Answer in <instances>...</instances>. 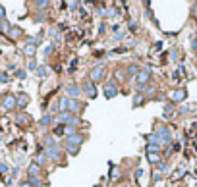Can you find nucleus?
Returning a JSON list of instances; mask_svg holds the SVG:
<instances>
[{
    "label": "nucleus",
    "instance_id": "f257e3e1",
    "mask_svg": "<svg viewBox=\"0 0 197 187\" xmlns=\"http://www.w3.org/2000/svg\"><path fill=\"white\" fill-rule=\"evenodd\" d=\"M83 141H85V135L83 133H72V135H68L64 139V149L70 152V155H77L79 147L83 145Z\"/></svg>",
    "mask_w": 197,
    "mask_h": 187
},
{
    "label": "nucleus",
    "instance_id": "f03ea898",
    "mask_svg": "<svg viewBox=\"0 0 197 187\" xmlns=\"http://www.w3.org/2000/svg\"><path fill=\"white\" fill-rule=\"evenodd\" d=\"M104 77H106V66H95L89 71V81H93V83L104 81Z\"/></svg>",
    "mask_w": 197,
    "mask_h": 187
},
{
    "label": "nucleus",
    "instance_id": "7ed1b4c3",
    "mask_svg": "<svg viewBox=\"0 0 197 187\" xmlns=\"http://www.w3.org/2000/svg\"><path fill=\"white\" fill-rule=\"evenodd\" d=\"M118 83H116L114 79H110V81H106L104 83V96L106 98H114L116 95H118Z\"/></svg>",
    "mask_w": 197,
    "mask_h": 187
},
{
    "label": "nucleus",
    "instance_id": "20e7f679",
    "mask_svg": "<svg viewBox=\"0 0 197 187\" xmlns=\"http://www.w3.org/2000/svg\"><path fill=\"white\" fill-rule=\"evenodd\" d=\"M81 110H83V104L79 102V98H68V112L77 116Z\"/></svg>",
    "mask_w": 197,
    "mask_h": 187
},
{
    "label": "nucleus",
    "instance_id": "39448f33",
    "mask_svg": "<svg viewBox=\"0 0 197 187\" xmlns=\"http://www.w3.org/2000/svg\"><path fill=\"white\" fill-rule=\"evenodd\" d=\"M135 81H137V89H143V85H147L149 81H151V71L145 68V70H141V71H139L137 73V77H135Z\"/></svg>",
    "mask_w": 197,
    "mask_h": 187
},
{
    "label": "nucleus",
    "instance_id": "423d86ee",
    "mask_svg": "<svg viewBox=\"0 0 197 187\" xmlns=\"http://www.w3.org/2000/svg\"><path fill=\"white\" fill-rule=\"evenodd\" d=\"M81 93V87L77 85V83H70V85H66V95H68V98H77Z\"/></svg>",
    "mask_w": 197,
    "mask_h": 187
},
{
    "label": "nucleus",
    "instance_id": "0eeeda50",
    "mask_svg": "<svg viewBox=\"0 0 197 187\" xmlns=\"http://www.w3.org/2000/svg\"><path fill=\"white\" fill-rule=\"evenodd\" d=\"M44 152H46V156H49L50 162H58V160H60V147H58V145H54L50 149H44Z\"/></svg>",
    "mask_w": 197,
    "mask_h": 187
},
{
    "label": "nucleus",
    "instance_id": "6e6552de",
    "mask_svg": "<svg viewBox=\"0 0 197 187\" xmlns=\"http://www.w3.org/2000/svg\"><path fill=\"white\" fill-rule=\"evenodd\" d=\"M16 106H18V98L14 95H6L2 98V108L4 110H12V108H16Z\"/></svg>",
    "mask_w": 197,
    "mask_h": 187
},
{
    "label": "nucleus",
    "instance_id": "1a4fd4ad",
    "mask_svg": "<svg viewBox=\"0 0 197 187\" xmlns=\"http://www.w3.org/2000/svg\"><path fill=\"white\" fill-rule=\"evenodd\" d=\"M81 91H83V93H85L87 96H91V98H95V96H97V89H95V83H93V81H89V79H87V81L83 83V87H81Z\"/></svg>",
    "mask_w": 197,
    "mask_h": 187
},
{
    "label": "nucleus",
    "instance_id": "9d476101",
    "mask_svg": "<svg viewBox=\"0 0 197 187\" xmlns=\"http://www.w3.org/2000/svg\"><path fill=\"white\" fill-rule=\"evenodd\" d=\"M157 131H158V133H155V135L158 137L160 143H168V141H170V133H168V129H164L162 125H157Z\"/></svg>",
    "mask_w": 197,
    "mask_h": 187
},
{
    "label": "nucleus",
    "instance_id": "9b49d317",
    "mask_svg": "<svg viewBox=\"0 0 197 187\" xmlns=\"http://www.w3.org/2000/svg\"><path fill=\"white\" fill-rule=\"evenodd\" d=\"M170 98H172L174 102H180V101H184V98H185V91H184V89L172 91V93H170Z\"/></svg>",
    "mask_w": 197,
    "mask_h": 187
},
{
    "label": "nucleus",
    "instance_id": "f8f14e48",
    "mask_svg": "<svg viewBox=\"0 0 197 187\" xmlns=\"http://www.w3.org/2000/svg\"><path fill=\"white\" fill-rule=\"evenodd\" d=\"M41 172H43V170H41V166H39L37 162H35V164H31V166L27 168L29 178H39V174H41Z\"/></svg>",
    "mask_w": 197,
    "mask_h": 187
},
{
    "label": "nucleus",
    "instance_id": "ddd939ff",
    "mask_svg": "<svg viewBox=\"0 0 197 187\" xmlns=\"http://www.w3.org/2000/svg\"><path fill=\"white\" fill-rule=\"evenodd\" d=\"M139 71H141V70H139V66H135V64H130V66L126 68V73H127V77H133V75L137 77V73H139Z\"/></svg>",
    "mask_w": 197,
    "mask_h": 187
},
{
    "label": "nucleus",
    "instance_id": "4468645a",
    "mask_svg": "<svg viewBox=\"0 0 197 187\" xmlns=\"http://www.w3.org/2000/svg\"><path fill=\"white\" fill-rule=\"evenodd\" d=\"M79 124H81V120H79L77 116H74V114H70L68 120H66V125H68V127H72V125L75 127V125H79Z\"/></svg>",
    "mask_w": 197,
    "mask_h": 187
},
{
    "label": "nucleus",
    "instance_id": "2eb2a0df",
    "mask_svg": "<svg viewBox=\"0 0 197 187\" xmlns=\"http://www.w3.org/2000/svg\"><path fill=\"white\" fill-rule=\"evenodd\" d=\"M126 77H127V73H126V70H120V68H118V70H116V71H114V81H124Z\"/></svg>",
    "mask_w": 197,
    "mask_h": 187
},
{
    "label": "nucleus",
    "instance_id": "dca6fc26",
    "mask_svg": "<svg viewBox=\"0 0 197 187\" xmlns=\"http://www.w3.org/2000/svg\"><path fill=\"white\" fill-rule=\"evenodd\" d=\"M16 98H18V106H19V108H23V106H27V104H29V96H27V95H23V93H21L19 96H16Z\"/></svg>",
    "mask_w": 197,
    "mask_h": 187
},
{
    "label": "nucleus",
    "instance_id": "f3484780",
    "mask_svg": "<svg viewBox=\"0 0 197 187\" xmlns=\"http://www.w3.org/2000/svg\"><path fill=\"white\" fill-rule=\"evenodd\" d=\"M46 162H49V156H46V152H44V150L39 152V155H37V164H39V166H46Z\"/></svg>",
    "mask_w": 197,
    "mask_h": 187
},
{
    "label": "nucleus",
    "instance_id": "a211bd4d",
    "mask_svg": "<svg viewBox=\"0 0 197 187\" xmlns=\"http://www.w3.org/2000/svg\"><path fill=\"white\" fill-rule=\"evenodd\" d=\"M58 112H68V96L58 101Z\"/></svg>",
    "mask_w": 197,
    "mask_h": 187
},
{
    "label": "nucleus",
    "instance_id": "6ab92c4d",
    "mask_svg": "<svg viewBox=\"0 0 197 187\" xmlns=\"http://www.w3.org/2000/svg\"><path fill=\"white\" fill-rule=\"evenodd\" d=\"M147 158H149L151 164H158L160 162V155H158V152H147Z\"/></svg>",
    "mask_w": 197,
    "mask_h": 187
},
{
    "label": "nucleus",
    "instance_id": "aec40b11",
    "mask_svg": "<svg viewBox=\"0 0 197 187\" xmlns=\"http://www.w3.org/2000/svg\"><path fill=\"white\" fill-rule=\"evenodd\" d=\"M27 181H29V183H31L33 187H41V185H43V181H41V178H29Z\"/></svg>",
    "mask_w": 197,
    "mask_h": 187
},
{
    "label": "nucleus",
    "instance_id": "412c9836",
    "mask_svg": "<svg viewBox=\"0 0 197 187\" xmlns=\"http://www.w3.org/2000/svg\"><path fill=\"white\" fill-rule=\"evenodd\" d=\"M25 54H27L29 58H33L35 56V47L33 45H25Z\"/></svg>",
    "mask_w": 197,
    "mask_h": 187
},
{
    "label": "nucleus",
    "instance_id": "4be33fe9",
    "mask_svg": "<svg viewBox=\"0 0 197 187\" xmlns=\"http://www.w3.org/2000/svg\"><path fill=\"white\" fill-rule=\"evenodd\" d=\"M139 104H143V95H141V93L133 98V106H139Z\"/></svg>",
    "mask_w": 197,
    "mask_h": 187
},
{
    "label": "nucleus",
    "instance_id": "5701e85b",
    "mask_svg": "<svg viewBox=\"0 0 197 187\" xmlns=\"http://www.w3.org/2000/svg\"><path fill=\"white\" fill-rule=\"evenodd\" d=\"M37 75H39V77H46V75H49V68H39Z\"/></svg>",
    "mask_w": 197,
    "mask_h": 187
},
{
    "label": "nucleus",
    "instance_id": "b1692460",
    "mask_svg": "<svg viewBox=\"0 0 197 187\" xmlns=\"http://www.w3.org/2000/svg\"><path fill=\"white\" fill-rule=\"evenodd\" d=\"M50 120H52L50 116H44V118L41 120V127H46V125H49V124H50Z\"/></svg>",
    "mask_w": 197,
    "mask_h": 187
},
{
    "label": "nucleus",
    "instance_id": "393cba45",
    "mask_svg": "<svg viewBox=\"0 0 197 187\" xmlns=\"http://www.w3.org/2000/svg\"><path fill=\"white\" fill-rule=\"evenodd\" d=\"M172 112H174V106H172V104H168V106L164 108V114H166V116H170Z\"/></svg>",
    "mask_w": 197,
    "mask_h": 187
},
{
    "label": "nucleus",
    "instance_id": "a878e982",
    "mask_svg": "<svg viewBox=\"0 0 197 187\" xmlns=\"http://www.w3.org/2000/svg\"><path fill=\"white\" fill-rule=\"evenodd\" d=\"M19 187H33V185H31L29 181H21V183H19Z\"/></svg>",
    "mask_w": 197,
    "mask_h": 187
},
{
    "label": "nucleus",
    "instance_id": "bb28decb",
    "mask_svg": "<svg viewBox=\"0 0 197 187\" xmlns=\"http://www.w3.org/2000/svg\"><path fill=\"white\" fill-rule=\"evenodd\" d=\"M29 70H37V64H35V62H33V60H31V62H29Z\"/></svg>",
    "mask_w": 197,
    "mask_h": 187
},
{
    "label": "nucleus",
    "instance_id": "cd10ccee",
    "mask_svg": "<svg viewBox=\"0 0 197 187\" xmlns=\"http://www.w3.org/2000/svg\"><path fill=\"white\" fill-rule=\"evenodd\" d=\"M0 17H4V10L2 8H0Z\"/></svg>",
    "mask_w": 197,
    "mask_h": 187
},
{
    "label": "nucleus",
    "instance_id": "c85d7f7f",
    "mask_svg": "<svg viewBox=\"0 0 197 187\" xmlns=\"http://www.w3.org/2000/svg\"><path fill=\"white\" fill-rule=\"evenodd\" d=\"M93 187H102V185H93Z\"/></svg>",
    "mask_w": 197,
    "mask_h": 187
}]
</instances>
